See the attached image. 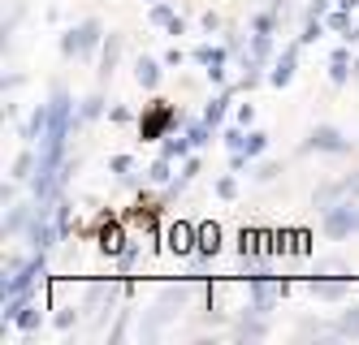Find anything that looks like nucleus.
<instances>
[{
    "mask_svg": "<svg viewBox=\"0 0 359 345\" xmlns=\"http://www.w3.org/2000/svg\"><path fill=\"white\" fill-rule=\"evenodd\" d=\"M325 233L329 237H351V233H359V207L351 199L325 207Z\"/></svg>",
    "mask_w": 359,
    "mask_h": 345,
    "instance_id": "nucleus-1",
    "label": "nucleus"
},
{
    "mask_svg": "<svg viewBox=\"0 0 359 345\" xmlns=\"http://www.w3.org/2000/svg\"><path fill=\"white\" fill-rule=\"evenodd\" d=\"M95 39H100V22H83V26H74V31L61 39V48H65V57H87V52L95 48Z\"/></svg>",
    "mask_w": 359,
    "mask_h": 345,
    "instance_id": "nucleus-2",
    "label": "nucleus"
},
{
    "mask_svg": "<svg viewBox=\"0 0 359 345\" xmlns=\"http://www.w3.org/2000/svg\"><path fill=\"white\" fill-rule=\"evenodd\" d=\"M277 298H281V285L277 281H269V276H255L251 281V307L255 311H273Z\"/></svg>",
    "mask_w": 359,
    "mask_h": 345,
    "instance_id": "nucleus-3",
    "label": "nucleus"
},
{
    "mask_svg": "<svg viewBox=\"0 0 359 345\" xmlns=\"http://www.w3.org/2000/svg\"><path fill=\"white\" fill-rule=\"evenodd\" d=\"M294 65H299V48H286V52H281V61H277V69L269 73V83H273V87H290Z\"/></svg>",
    "mask_w": 359,
    "mask_h": 345,
    "instance_id": "nucleus-4",
    "label": "nucleus"
},
{
    "mask_svg": "<svg viewBox=\"0 0 359 345\" xmlns=\"http://www.w3.org/2000/svg\"><path fill=\"white\" fill-rule=\"evenodd\" d=\"M312 147H316V151H346V139H342L333 125H316V129H312Z\"/></svg>",
    "mask_w": 359,
    "mask_h": 345,
    "instance_id": "nucleus-5",
    "label": "nucleus"
},
{
    "mask_svg": "<svg viewBox=\"0 0 359 345\" xmlns=\"http://www.w3.org/2000/svg\"><path fill=\"white\" fill-rule=\"evenodd\" d=\"M135 78H139V87L156 91V83H161V65L151 61V57H139V65H135Z\"/></svg>",
    "mask_w": 359,
    "mask_h": 345,
    "instance_id": "nucleus-6",
    "label": "nucleus"
},
{
    "mask_svg": "<svg viewBox=\"0 0 359 345\" xmlns=\"http://www.w3.org/2000/svg\"><path fill=\"white\" fill-rule=\"evenodd\" d=\"M173 121V113H169V104H156V113H151L147 121H143V139H156L161 134V129Z\"/></svg>",
    "mask_w": 359,
    "mask_h": 345,
    "instance_id": "nucleus-7",
    "label": "nucleus"
},
{
    "mask_svg": "<svg viewBox=\"0 0 359 345\" xmlns=\"http://www.w3.org/2000/svg\"><path fill=\"white\" fill-rule=\"evenodd\" d=\"M195 61H199V65H208V78H221L225 52H221V48H199V52H195Z\"/></svg>",
    "mask_w": 359,
    "mask_h": 345,
    "instance_id": "nucleus-8",
    "label": "nucleus"
},
{
    "mask_svg": "<svg viewBox=\"0 0 359 345\" xmlns=\"http://www.w3.org/2000/svg\"><path fill=\"white\" fill-rule=\"evenodd\" d=\"M191 237H195V229H191V225H173L169 246H173V251H191Z\"/></svg>",
    "mask_w": 359,
    "mask_h": 345,
    "instance_id": "nucleus-9",
    "label": "nucleus"
},
{
    "mask_svg": "<svg viewBox=\"0 0 359 345\" xmlns=\"http://www.w3.org/2000/svg\"><path fill=\"white\" fill-rule=\"evenodd\" d=\"M351 65V57H346V48H338V52H333V61H329V69H333V83H346V69Z\"/></svg>",
    "mask_w": 359,
    "mask_h": 345,
    "instance_id": "nucleus-10",
    "label": "nucleus"
},
{
    "mask_svg": "<svg viewBox=\"0 0 359 345\" xmlns=\"http://www.w3.org/2000/svg\"><path fill=\"white\" fill-rule=\"evenodd\" d=\"M264 147H269V139L260 134V129H255V134H247V139H243V151H238V155H247V160H251V155H260Z\"/></svg>",
    "mask_w": 359,
    "mask_h": 345,
    "instance_id": "nucleus-11",
    "label": "nucleus"
},
{
    "mask_svg": "<svg viewBox=\"0 0 359 345\" xmlns=\"http://www.w3.org/2000/svg\"><path fill=\"white\" fill-rule=\"evenodd\" d=\"M225 104H229V99H225V95H217V99H212V104H208V113H203V121H208V125H212V129H217V125H221V121H225Z\"/></svg>",
    "mask_w": 359,
    "mask_h": 345,
    "instance_id": "nucleus-12",
    "label": "nucleus"
},
{
    "mask_svg": "<svg viewBox=\"0 0 359 345\" xmlns=\"http://www.w3.org/2000/svg\"><path fill=\"white\" fill-rule=\"evenodd\" d=\"M338 332H342V337H359V307H355V311H346L342 320H338Z\"/></svg>",
    "mask_w": 359,
    "mask_h": 345,
    "instance_id": "nucleus-13",
    "label": "nucleus"
},
{
    "mask_svg": "<svg viewBox=\"0 0 359 345\" xmlns=\"http://www.w3.org/2000/svg\"><path fill=\"white\" fill-rule=\"evenodd\" d=\"M316 294H320V298H342L346 285H342V281H316Z\"/></svg>",
    "mask_w": 359,
    "mask_h": 345,
    "instance_id": "nucleus-14",
    "label": "nucleus"
},
{
    "mask_svg": "<svg viewBox=\"0 0 359 345\" xmlns=\"http://www.w3.org/2000/svg\"><path fill=\"white\" fill-rule=\"evenodd\" d=\"M329 26H333V31H342V35H355V22H351V13L342 9V13H333L329 17Z\"/></svg>",
    "mask_w": 359,
    "mask_h": 345,
    "instance_id": "nucleus-15",
    "label": "nucleus"
},
{
    "mask_svg": "<svg viewBox=\"0 0 359 345\" xmlns=\"http://www.w3.org/2000/svg\"><path fill=\"white\" fill-rule=\"evenodd\" d=\"M18 324L27 328V332H31V328H39V311H35V307H22V315H18Z\"/></svg>",
    "mask_w": 359,
    "mask_h": 345,
    "instance_id": "nucleus-16",
    "label": "nucleus"
},
{
    "mask_svg": "<svg viewBox=\"0 0 359 345\" xmlns=\"http://www.w3.org/2000/svg\"><path fill=\"white\" fill-rule=\"evenodd\" d=\"M187 147H191V134H187V139H169V143H165V155L173 160V155H182Z\"/></svg>",
    "mask_w": 359,
    "mask_h": 345,
    "instance_id": "nucleus-17",
    "label": "nucleus"
},
{
    "mask_svg": "<svg viewBox=\"0 0 359 345\" xmlns=\"http://www.w3.org/2000/svg\"><path fill=\"white\" fill-rule=\"evenodd\" d=\"M13 177H18V181L31 177V155H18V160H13Z\"/></svg>",
    "mask_w": 359,
    "mask_h": 345,
    "instance_id": "nucleus-18",
    "label": "nucleus"
},
{
    "mask_svg": "<svg viewBox=\"0 0 359 345\" xmlns=\"http://www.w3.org/2000/svg\"><path fill=\"white\" fill-rule=\"evenodd\" d=\"M151 177H156V181H165V177H169V155H165V160H156V164H151Z\"/></svg>",
    "mask_w": 359,
    "mask_h": 345,
    "instance_id": "nucleus-19",
    "label": "nucleus"
},
{
    "mask_svg": "<svg viewBox=\"0 0 359 345\" xmlns=\"http://www.w3.org/2000/svg\"><path fill=\"white\" fill-rule=\"evenodd\" d=\"M151 22H161V26H169V22H173V13H169L165 5H156V9H151Z\"/></svg>",
    "mask_w": 359,
    "mask_h": 345,
    "instance_id": "nucleus-20",
    "label": "nucleus"
},
{
    "mask_svg": "<svg viewBox=\"0 0 359 345\" xmlns=\"http://www.w3.org/2000/svg\"><path fill=\"white\" fill-rule=\"evenodd\" d=\"M342 9H346V13H355V9H359V0H342Z\"/></svg>",
    "mask_w": 359,
    "mask_h": 345,
    "instance_id": "nucleus-21",
    "label": "nucleus"
}]
</instances>
